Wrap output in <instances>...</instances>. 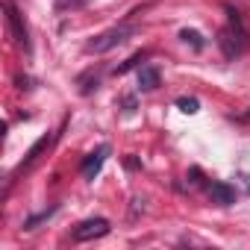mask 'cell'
<instances>
[{
	"label": "cell",
	"mask_w": 250,
	"mask_h": 250,
	"mask_svg": "<svg viewBox=\"0 0 250 250\" xmlns=\"http://www.w3.org/2000/svg\"><path fill=\"white\" fill-rule=\"evenodd\" d=\"M6 18H9V27H12V33H15V39H18V44H24V47H30V39H27V27L21 24V15L15 12V6H12V3H6Z\"/></svg>",
	"instance_id": "5b68a950"
},
{
	"label": "cell",
	"mask_w": 250,
	"mask_h": 250,
	"mask_svg": "<svg viewBox=\"0 0 250 250\" xmlns=\"http://www.w3.org/2000/svg\"><path fill=\"white\" fill-rule=\"evenodd\" d=\"M106 232H109V221L106 218H88V221H83L74 229V241H94V238H103Z\"/></svg>",
	"instance_id": "7a4b0ae2"
},
{
	"label": "cell",
	"mask_w": 250,
	"mask_h": 250,
	"mask_svg": "<svg viewBox=\"0 0 250 250\" xmlns=\"http://www.w3.org/2000/svg\"><path fill=\"white\" fill-rule=\"evenodd\" d=\"M139 85H142L145 91H153V88H159V68H153V65H145V68L139 71Z\"/></svg>",
	"instance_id": "8992f818"
},
{
	"label": "cell",
	"mask_w": 250,
	"mask_h": 250,
	"mask_svg": "<svg viewBox=\"0 0 250 250\" xmlns=\"http://www.w3.org/2000/svg\"><path fill=\"white\" fill-rule=\"evenodd\" d=\"M136 33H139V27H130V24L112 27V30L100 33L97 39H91V42L85 44V50H88V53H106V50H112V47H118V44H124V42H130Z\"/></svg>",
	"instance_id": "6da1fadb"
},
{
	"label": "cell",
	"mask_w": 250,
	"mask_h": 250,
	"mask_svg": "<svg viewBox=\"0 0 250 250\" xmlns=\"http://www.w3.org/2000/svg\"><path fill=\"white\" fill-rule=\"evenodd\" d=\"M206 191H209L212 203H218V206H232L235 203V188L227 186V183H209Z\"/></svg>",
	"instance_id": "3957f363"
},
{
	"label": "cell",
	"mask_w": 250,
	"mask_h": 250,
	"mask_svg": "<svg viewBox=\"0 0 250 250\" xmlns=\"http://www.w3.org/2000/svg\"><path fill=\"white\" fill-rule=\"evenodd\" d=\"M241 121H250V109H247V112H244V115H241Z\"/></svg>",
	"instance_id": "8fae6325"
},
{
	"label": "cell",
	"mask_w": 250,
	"mask_h": 250,
	"mask_svg": "<svg viewBox=\"0 0 250 250\" xmlns=\"http://www.w3.org/2000/svg\"><path fill=\"white\" fill-rule=\"evenodd\" d=\"M85 6V0H56V9H77Z\"/></svg>",
	"instance_id": "30bf717a"
},
{
	"label": "cell",
	"mask_w": 250,
	"mask_h": 250,
	"mask_svg": "<svg viewBox=\"0 0 250 250\" xmlns=\"http://www.w3.org/2000/svg\"><path fill=\"white\" fill-rule=\"evenodd\" d=\"M244 183H247V188H250V177H244Z\"/></svg>",
	"instance_id": "7c38bea8"
},
{
	"label": "cell",
	"mask_w": 250,
	"mask_h": 250,
	"mask_svg": "<svg viewBox=\"0 0 250 250\" xmlns=\"http://www.w3.org/2000/svg\"><path fill=\"white\" fill-rule=\"evenodd\" d=\"M177 106H180V109H183L186 115H194V112L200 109V103H197V97H180V100H177Z\"/></svg>",
	"instance_id": "ba28073f"
},
{
	"label": "cell",
	"mask_w": 250,
	"mask_h": 250,
	"mask_svg": "<svg viewBox=\"0 0 250 250\" xmlns=\"http://www.w3.org/2000/svg\"><path fill=\"white\" fill-rule=\"evenodd\" d=\"M142 59H145V53H136L133 59H127V62H124V65L118 68V74H127V71H130V68H136V65H139Z\"/></svg>",
	"instance_id": "9c48e42d"
},
{
	"label": "cell",
	"mask_w": 250,
	"mask_h": 250,
	"mask_svg": "<svg viewBox=\"0 0 250 250\" xmlns=\"http://www.w3.org/2000/svg\"><path fill=\"white\" fill-rule=\"evenodd\" d=\"M180 39H183L186 44H191L194 50H203V36H200L197 30H183V33H180Z\"/></svg>",
	"instance_id": "52a82bcc"
},
{
	"label": "cell",
	"mask_w": 250,
	"mask_h": 250,
	"mask_svg": "<svg viewBox=\"0 0 250 250\" xmlns=\"http://www.w3.org/2000/svg\"><path fill=\"white\" fill-rule=\"evenodd\" d=\"M106 156H109V145L97 147V150H94V153L83 162V177H85V180H91V177L100 171V165H103V159H106Z\"/></svg>",
	"instance_id": "277c9868"
}]
</instances>
